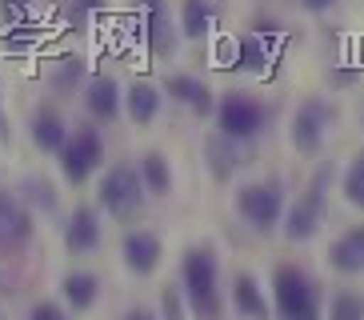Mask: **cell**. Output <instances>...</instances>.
<instances>
[{
    "label": "cell",
    "mask_w": 364,
    "mask_h": 320,
    "mask_svg": "<svg viewBox=\"0 0 364 320\" xmlns=\"http://www.w3.org/2000/svg\"><path fill=\"white\" fill-rule=\"evenodd\" d=\"M33 236V216L21 201H12L9 192H0V256L16 252Z\"/></svg>",
    "instance_id": "cell-9"
},
{
    "label": "cell",
    "mask_w": 364,
    "mask_h": 320,
    "mask_svg": "<svg viewBox=\"0 0 364 320\" xmlns=\"http://www.w3.org/2000/svg\"><path fill=\"white\" fill-rule=\"evenodd\" d=\"M100 160H105V144L92 128H80L76 137L65 140V149H60V164H65V176L73 184H85L88 172L97 169Z\"/></svg>",
    "instance_id": "cell-5"
},
{
    "label": "cell",
    "mask_w": 364,
    "mask_h": 320,
    "mask_svg": "<svg viewBox=\"0 0 364 320\" xmlns=\"http://www.w3.org/2000/svg\"><path fill=\"white\" fill-rule=\"evenodd\" d=\"M0 128H4V117H0Z\"/></svg>",
    "instance_id": "cell-32"
},
{
    "label": "cell",
    "mask_w": 364,
    "mask_h": 320,
    "mask_svg": "<svg viewBox=\"0 0 364 320\" xmlns=\"http://www.w3.org/2000/svg\"><path fill=\"white\" fill-rule=\"evenodd\" d=\"M168 92L176 96V100H184V105H193L196 112H208V108H213V92H208L200 80H193V76H172Z\"/></svg>",
    "instance_id": "cell-18"
},
{
    "label": "cell",
    "mask_w": 364,
    "mask_h": 320,
    "mask_svg": "<svg viewBox=\"0 0 364 320\" xmlns=\"http://www.w3.org/2000/svg\"><path fill=\"white\" fill-rule=\"evenodd\" d=\"M236 64L248 68V73H260V68H264V48H260L257 36H245V41H240V56H236Z\"/></svg>",
    "instance_id": "cell-25"
},
{
    "label": "cell",
    "mask_w": 364,
    "mask_h": 320,
    "mask_svg": "<svg viewBox=\"0 0 364 320\" xmlns=\"http://www.w3.org/2000/svg\"><path fill=\"white\" fill-rule=\"evenodd\" d=\"M92 9H100V0H76V16H85Z\"/></svg>",
    "instance_id": "cell-30"
},
{
    "label": "cell",
    "mask_w": 364,
    "mask_h": 320,
    "mask_svg": "<svg viewBox=\"0 0 364 320\" xmlns=\"http://www.w3.org/2000/svg\"><path fill=\"white\" fill-rule=\"evenodd\" d=\"M208 156H213V169H216V176H220V181H225L228 172L236 169V152H228V137L208 140Z\"/></svg>",
    "instance_id": "cell-24"
},
{
    "label": "cell",
    "mask_w": 364,
    "mask_h": 320,
    "mask_svg": "<svg viewBox=\"0 0 364 320\" xmlns=\"http://www.w3.org/2000/svg\"><path fill=\"white\" fill-rule=\"evenodd\" d=\"M264 128V108L245 92H228L220 100V132L228 140H248Z\"/></svg>",
    "instance_id": "cell-4"
},
{
    "label": "cell",
    "mask_w": 364,
    "mask_h": 320,
    "mask_svg": "<svg viewBox=\"0 0 364 320\" xmlns=\"http://www.w3.org/2000/svg\"><path fill=\"white\" fill-rule=\"evenodd\" d=\"M140 201H144V184H140V172L129 169V164H117V169L100 181V204H105L112 216H120V220H129L140 208Z\"/></svg>",
    "instance_id": "cell-3"
},
{
    "label": "cell",
    "mask_w": 364,
    "mask_h": 320,
    "mask_svg": "<svg viewBox=\"0 0 364 320\" xmlns=\"http://www.w3.org/2000/svg\"><path fill=\"white\" fill-rule=\"evenodd\" d=\"M156 112H161V92H156L152 85H144V80H136V85L129 88V117H132V124H152Z\"/></svg>",
    "instance_id": "cell-15"
},
{
    "label": "cell",
    "mask_w": 364,
    "mask_h": 320,
    "mask_svg": "<svg viewBox=\"0 0 364 320\" xmlns=\"http://www.w3.org/2000/svg\"><path fill=\"white\" fill-rule=\"evenodd\" d=\"M149 44H152V53L156 56H168L172 48H176V36H172V24H168V12H164L161 0H149Z\"/></svg>",
    "instance_id": "cell-17"
},
{
    "label": "cell",
    "mask_w": 364,
    "mask_h": 320,
    "mask_svg": "<svg viewBox=\"0 0 364 320\" xmlns=\"http://www.w3.org/2000/svg\"><path fill=\"white\" fill-rule=\"evenodd\" d=\"M324 184H328V172H316V181L309 184V192L296 201V208L289 213V224H284V236L289 240H309L316 228H321L324 216Z\"/></svg>",
    "instance_id": "cell-8"
},
{
    "label": "cell",
    "mask_w": 364,
    "mask_h": 320,
    "mask_svg": "<svg viewBox=\"0 0 364 320\" xmlns=\"http://www.w3.org/2000/svg\"><path fill=\"white\" fill-rule=\"evenodd\" d=\"M300 4H304L309 12H324V9H332L336 0H300Z\"/></svg>",
    "instance_id": "cell-29"
},
{
    "label": "cell",
    "mask_w": 364,
    "mask_h": 320,
    "mask_svg": "<svg viewBox=\"0 0 364 320\" xmlns=\"http://www.w3.org/2000/svg\"><path fill=\"white\" fill-rule=\"evenodd\" d=\"M140 184H144L149 192H156V196H164V192H168L172 176H168V164H164L161 152H149V156L140 160Z\"/></svg>",
    "instance_id": "cell-20"
},
{
    "label": "cell",
    "mask_w": 364,
    "mask_h": 320,
    "mask_svg": "<svg viewBox=\"0 0 364 320\" xmlns=\"http://www.w3.org/2000/svg\"><path fill=\"white\" fill-rule=\"evenodd\" d=\"M332 268H341V272H364V224L353 228V233H344L328 252Z\"/></svg>",
    "instance_id": "cell-12"
},
{
    "label": "cell",
    "mask_w": 364,
    "mask_h": 320,
    "mask_svg": "<svg viewBox=\"0 0 364 320\" xmlns=\"http://www.w3.org/2000/svg\"><path fill=\"white\" fill-rule=\"evenodd\" d=\"M328 124H332V105L328 100H309V105L296 112V120H292V149L304 152V156L321 152Z\"/></svg>",
    "instance_id": "cell-7"
},
{
    "label": "cell",
    "mask_w": 364,
    "mask_h": 320,
    "mask_svg": "<svg viewBox=\"0 0 364 320\" xmlns=\"http://www.w3.org/2000/svg\"><path fill=\"white\" fill-rule=\"evenodd\" d=\"M184 292L196 320H220V292H216V256L213 248H193L184 256Z\"/></svg>",
    "instance_id": "cell-1"
},
{
    "label": "cell",
    "mask_w": 364,
    "mask_h": 320,
    "mask_svg": "<svg viewBox=\"0 0 364 320\" xmlns=\"http://www.w3.org/2000/svg\"><path fill=\"white\" fill-rule=\"evenodd\" d=\"M24 9H28V0H4V12H9V21H12V16H24Z\"/></svg>",
    "instance_id": "cell-28"
},
{
    "label": "cell",
    "mask_w": 364,
    "mask_h": 320,
    "mask_svg": "<svg viewBox=\"0 0 364 320\" xmlns=\"http://www.w3.org/2000/svg\"><path fill=\"white\" fill-rule=\"evenodd\" d=\"M124 265L136 277H149L152 268L161 265V240H156V233H129V240H124Z\"/></svg>",
    "instance_id": "cell-10"
},
{
    "label": "cell",
    "mask_w": 364,
    "mask_h": 320,
    "mask_svg": "<svg viewBox=\"0 0 364 320\" xmlns=\"http://www.w3.org/2000/svg\"><path fill=\"white\" fill-rule=\"evenodd\" d=\"M65 297H68L73 309H92V300H97V277H92V272H68Z\"/></svg>",
    "instance_id": "cell-19"
},
{
    "label": "cell",
    "mask_w": 364,
    "mask_h": 320,
    "mask_svg": "<svg viewBox=\"0 0 364 320\" xmlns=\"http://www.w3.org/2000/svg\"><path fill=\"white\" fill-rule=\"evenodd\" d=\"M236 208L245 220H252L257 228H272L280 220V208H284V192L280 184H245L240 196H236Z\"/></svg>",
    "instance_id": "cell-6"
},
{
    "label": "cell",
    "mask_w": 364,
    "mask_h": 320,
    "mask_svg": "<svg viewBox=\"0 0 364 320\" xmlns=\"http://www.w3.org/2000/svg\"><path fill=\"white\" fill-rule=\"evenodd\" d=\"M232 300H236V309L245 312V316H252V320H268V304H264V297H260V284L248 272H240L236 277V288H232Z\"/></svg>",
    "instance_id": "cell-16"
},
{
    "label": "cell",
    "mask_w": 364,
    "mask_h": 320,
    "mask_svg": "<svg viewBox=\"0 0 364 320\" xmlns=\"http://www.w3.org/2000/svg\"><path fill=\"white\" fill-rule=\"evenodd\" d=\"M65 245L73 252H92L100 245V224L92 208H76L73 220H68V233H65Z\"/></svg>",
    "instance_id": "cell-11"
},
{
    "label": "cell",
    "mask_w": 364,
    "mask_h": 320,
    "mask_svg": "<svg viewBox=\"0 0 364 320\" xmlns=\"http://www.w3.org/2000/svg\"><path fill=\"white\" fill-rule=\"evenodd\" d=\"M277 309L284 320H321V309H316V288L312 280L300 272V268L284 265L277 268Z\"/></svg>",
    "instance_id": "cell-2"
},
{
    "label": "cell",
    "mask_w": 364,
    "mask_h": 320,
    "mask_svg": "<svg viewBox=\"0 0 364 320\" xmlns=\"http://www.w3.org/2000/svg\"><path fill=\"white\" fill-rule=\"evenodd\" d=\"M33 140H36V149L41 152H60L65 149V124H60V117L56 112H48V108H41L33 120Z\"/></svg>",
    "instance_id": "cell-14"
},
{
    "label": "cell",
    "mask_w": 364,
    "mask_h": 320,
    "mask_svg": "<svg viewBox=\"0 0 364 320\" xmlns=\"http://www.w3.org/2000/svg\"><path fill=\"white\" fill-rule=\"evenodd\" d=\"M129 320H152V316H149V312H144V309H136V312H132Z\"/></svg>",
    "instance_id": "cell-31"
},
{
    "label": "cell",
    "mask_w": 364,
    "mask_h": 320,
    "mask_svg": "<svg viewBox=\"0 0 364 320\" xmlns=\"http://www.w3.org/2000/svg\"><path fill=\"white\" fill-rule=\"evenodd\" d=\"M344 196H348V204L364 208V152L353 156V164H348V172H344Z\"/></svg>",
    "instance_id": "cell-22"
},
{
    "label": "cell",
    "mask_w": 364,
    "mask_h": 320,
    "mask_svg": "<svg viewBox=\"0 0 364 320\" xmlns=\"http://www.w3.org/2000/svg\"><path fill=\"white\" fill-rule=\"evenodd\" d=\"M328 320H364V300L356 292H336Z\"/></svg>",
    "instance_id": "cell-23"
},
{
    "label": "cell",
    "mask_w": 364,
    "mask_h": 320,
    "mask_svg": "<svg viewBox=\"0 0 364 320\" xmlns=\"http://www.w3.org/2000/svg\"><path fill=\"white\" fill-rule=\"evenodd\" d=\"M164 316H168V320H184V309H181L176 288H164Z\"/></svg>",
    "instance_id": "cell-26"
},
{
    "label": "cell",
    "mask_w": 364,
    "mask_h": 320,
    "mask_svg": "<svg viewBox=\"0 0 364 320\" xmlns=\"http://www.w3.org/2000/svg\"><path fill=\"white\" fill-rule=\"evenodd\" d=\"M85 100H88V112H92V117L112 120V117H117V108H120V88H117V80H108V76H97V80L88 85Z\"/></svg>",
    "instance_id": "cell-13"
},
{
    "label": "cell",
    "mask_w": 364,
    "mask_h": 320,
    "mask_svg": "<svg viewBox=\"0 0 364 320\" xmlns=\"http://www.w3.org/2000/svg\"><path fill=\"white\" fill-rule=\"evenodd\" d=\"M216 12L208 0H184V32L188 36H204V32L213 28Z\"/></svg>",
    "instance_id": "cell-21"
},
{
    "label": "cell",
    "mask_w": 364,
    "mask_h": 320,
    "mask_svg": "<svg viewBox=\"0 0 364 320\" xmlns=\"http://www.w3.org/2000/svg\"><path fill=\"white\" fill-rule=\"evenodd\" d=\"M28 320H65V312L44 300V304H36V309H33V316H28Z\"/></svg>",
    "instance_id": "cell-27"
}]
</instances>
